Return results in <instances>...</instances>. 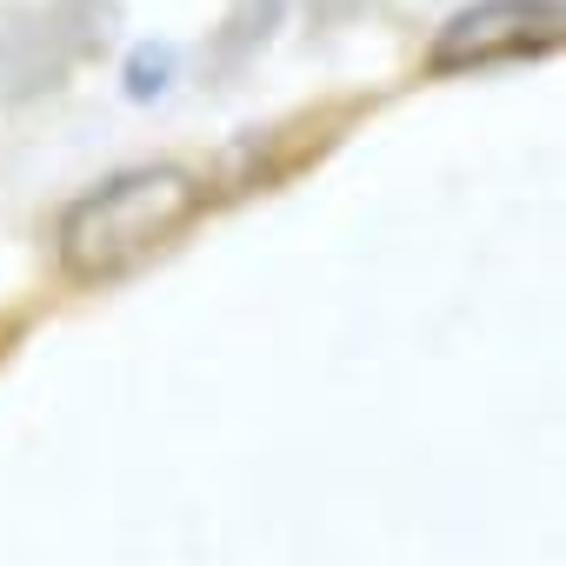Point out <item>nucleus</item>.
<instances>
[{"instance_id":"2","label":"nucleus","mask_w":566,"mask_h":566,"mask_svg":"<svg viewBox=\"0 0 566 566\" xmlns=\"http://www.w3.org/2000/svg\"><path fill=\"white\" fill-rule=\"evenodd\" d=\"M559 48V0H480V8L453 14L433 41L440 74L467 67H500V61H533Z\"/></svg>"},{"instance_id":"1","label":"nucleus","mask_w":566,"mask_h":566,"mask_svg":"<svg viewBox=\"0 0 566 566\" xmlns=\"http://www.w3.org/2000/svg\"><path fill=\"white\" fill-rule=\"evenodd\" d=\"M200 213L207 187L187 167H127L61 213V266L81 287H107V280H127L154 253H167Z\"/></svg>"}]
</instances>
